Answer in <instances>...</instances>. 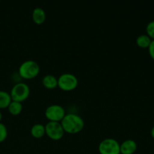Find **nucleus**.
Wrapping results in <instances>:
<instances>
[{
	"mask_svg": "<svg viewBox=\"0 0 154 154\" xmlns=\"http://www.w3.org/2000/svg\"><path fill=\"white\" fill-rule=\"evenodd\" d=\"M61 125L66 132L76 134L81 132L84 127V120L76 114H67L61 120Z\"/></svg>",
	"mask_w": 154,
	"mask_h": 154,
	"instance_id": "f257e3e1",
	"label": "nucleus"
},
{
	"mask_svg": "<svg viewBox=\"0 0 154 154\" xmlns=\"http://www.w3.org/2000/svg\"><path fill=\"white\" fill-rule=\"evenodd\" d=\"M40 72L38 64L34 60H26L21 63L19 67V73L25 79H32L35 78Z\"/></svg>",
	"mask_w": 154,
	"mask_h": 154,
	"instance_id": "f03ea898",
	"label": "nucleus"
},
{
	"mask_svg": "<svg viewBox=\"0 0 154 154\" xmlns=\"http://www.w3.org/2000/svg\"><path fill=\"white\" fill-rule=\"evenodd\" d=\"M30 94L29 87L25 83H17L14 84L11 90V97L12 101L22 102L29 97Z\"/></svg>",
	"mask_w": 154,
	"mask_h": 154,
	"instance_id": "7ed1b4c3",
	"label": "nucleus"
},
{
	"mask_svg": "<svg viewBox=\"0 0 154 154\" xmlns=\"http://www.w3.org/2000/svg\"><path fill=\"white\" fill-rule=\"evenodd\" d=\"M120 144L114 138H105L99 143V152L100 154H120Z\"/></svg>",
	"mask_w": 154,
	"mask_h": 154,
	"instance_id": "20e7f679",
	"label": "nucleus"
},
{
	"mask_svg": "<svg viewBox=\"0 0 154 154\" xmlns=\"http://www.w3.org/2000/svg\"><path fill=\"white\" fill-rule=\"evenodd\" d=\"M58 86L61 90L64 91H71L77 87L78 84V80L77 77L73 74L63 73L59 77Z\"/></svg>",
	"mask_w": 154,
	"mask_h": 154,
	"instance_id": "39448f33",
	"label": "nucleus"
},
{
	"mask_svg": "<svg viewBox=\"0 0 154 154\" xmlns=\"http://www.w3.org/2000/svg\"><path fill=\"white\" fill-rule=\"evenodd\" d=\"M45 134L54 141L60 140L63 137L65 131L60 122L49 121L45 125Z\"/></svg>",
	"mask_w": 154,
	"mask_h": 154,
	"instance_id": "423d86ee",
	"label": "nucleus"
},
{
	"mask_svg": "<svg viewBox=\"0 0 154 154\" xmlns=\"http://www.w3.org/2000/svg\"><path fill=\"white\" fill-rule=\"evenodd\" d=\"M45 116L50 121L61 122L66 115V111L60 105H51L45 110Z\"/></svg>",
	"mask_w": 154,
	"mask_h": 154,
	"instance_id": "0eeeda50",
	"label": "nucleus"
},
{
	"mask_svg": "<svg viewBox=\"0 0 154 154\" xmlns=\"http://www.w3.org/2000/svg\"><path fill=\"white\" fill-rule=\"evenodd\" d=\"M137 143L132 139H126L120 144V153L133 154L137 150Z\"/></svg>",
	"mask_w": 154,
	"mask_h": 154,
	"instance_id": "6e6552de",
	"label": "nucleus"
},
{
	"mask_svg": "<svg viewBox=\"0 0 154 154\" xmlns=\"http://www.w3.org/2000/svg\"><path fill=\"white\" fill-rule=\"evenodd\" d=\"M32 17L33 21L36 24L41 25L46 20V13H45V10L42 8H35L33 10L32 14Z\"/></svg>",
	"mask_w": 154,
	"mask_h": 154,
	"instance_id": "1a4fd4ad",
	"label": "nucleus"
},
{
	"mask_svg": "<svg viewBox=\"0 0 154 154\" xmlns=\"http://www.w3.org/2000/svg\"><path fill=\"white\" fill-rule=\"evenodd\" d=\"M42 84L46 88L54 89L58 86V79L54 75H47L42 78Z\"/></svg>",
	"mask_w": 154,
	"mask_h": 154,
	"instance_id": "9d476101",
	"label": "nucleus"
},
{
	"mask_svg": "<svg viewBox=\"0 0 154 154\" xmlns=\"http://www.w3.org/2000/svg\"><path fill=\"white\" fill-rule=\"evenodd\" d=\"M31 134L34 138H41L45 134V126L41 123H36L31 128Z\"/></svg>",
	"mask_w": 154,
	"mask_h": 154,
	"instance_id": "9b49d317",
	"label": "nucleus"
},
{
	"mask_svg": "<svg viewBox=\"0 0 154 154\" xmlns=\"http://www.w3.org/2000/svg\"><path fill=\"white\" fill-rule=\"evenodd\" d=\"M8 111L11 114L14 116L18 115L21 113L23 110V105L21 102H16V101H11L8 107Z\"/></svg>",
	"mask_w": 154,
	"mask_h": 154,
	"instance_id": "f8f14e48",
	"label": "nucleus"
},
{
	"mask_svg": "<svg viewBox=\"0 0 154 154\" xmlns=\"http://www.w3.org/2000/svg\"><path fill=\"white\" fill-rule=\"evenodd\" d=\"M12 101L10 93L5 90H0V108H6Z\"/></svg>",
	"mask_w": 154,
	"mask_h": 154,
	"instance_id": "ddd939ff",
	"label": "nucleus"
},
{
	"mask_svg": "<svg viewBox=\"0 0 154 154\" xmlns=\"http://www.w3.org/2000/svg\"><path fill=\"white\" fill-rule=\"evenodd\" d=\"M152 39L147 34H142L138 36L136 38V44L141 48H148Z\"/></svg>",
	"mask_w": 154,
	"mask_h": 154,
	"instance_id": "4468645a",
	"label": "nucleus"
},
{
	"mask_svg": "<svg viewBox=\"0 0 154 154\" xmlns=\"http://www.w3.org/2000/svg\"><path fill=\"white\" fill-rule=\"evenodd\" d=\"M8 129L4 123L0 122V142H3L7 138Z\"/></svg>",
	"mask_w": 154,
	"mask_h": 154,
	"instance_id": "2eb2a0df",
	"label": "nucleus"
},
{
	"mask_svg": "<svg viewBox=\"0 0 154 154\" xmlns=\"http://www.w3.org/2000/svg\"><path fill=\"white\" fill-rule=\"evenodd\" d=\"M146 32L147 35L152 39L154 40V20L150 21L147 23L146 26Z\"/></svg>",
	"mask_w": 154,
	"mask_h": 154,
	"instance_id": "dca6fc26",
	"label": "nucleus"
},
{
	"mask_svg": "<svg viewBox=\"0 0 154 154\" xmlns=\"http://www.w3.org/2000/svg\"><path fill=\"white\" fill-rule=\"evenodd\" d=\"M148 51L150 57L154 60V40H152L150 42V46L148 47Z\"/></svg>",
	"mask_w": 154,
	"mask_h": 154,
	"instance_id": "f3484780",
	"label": "nucleus"
},
{
	"mask_svg": "<svg viewBox=\"0 0 154 154\" xmlns=\"http://www.w3.org/2000/svg\"><path fill=\"white\" fill-rule=\"evenodd\" d=\"M150 134H151L152 137H153V138H154V126H153V127H152L151 132H150Z\"/></svg>",
	"mask_w": 154,
	"mask_h": 154,
	"instance_id": "a211bd4d",
	"label": "nucleus"
},
{
	"mask_svg": "<svg viewBox=\"0 0 154 154\" xmlns=\"http://www.w3.org/2000/svg\"><path fill=\"white\" fill-rule=\"evenodd\" d=\"M2 114L1 111H0V122H1V120H2Z\"/></svg>",
	"mask_w": 154,
	"mask_h": 154,
	"instance_id": "6ab92c4d",
	"label": "nucleus"
}]
</instances>
